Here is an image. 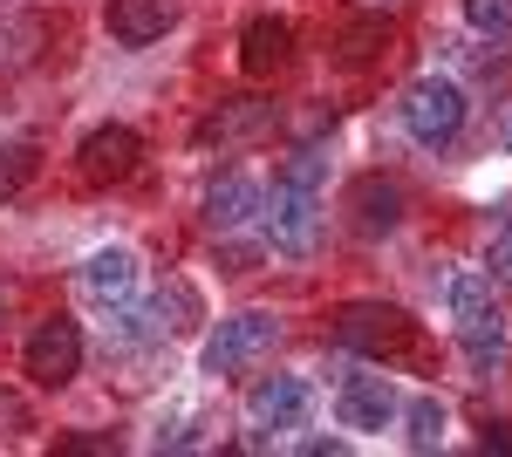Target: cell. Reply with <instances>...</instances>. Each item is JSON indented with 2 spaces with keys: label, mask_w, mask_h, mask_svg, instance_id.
<instances>
[{
  "label": "cell",
  "mask_w": 512,
  "mask_h": 457,
  "mask_svg": "<svg viewBox=\"0 0 512 457\" xmlns=\"http://www.w3.org/2000/svg\"><path fill=\"white\" fill-rule=\"evenodd\" d=\"M335 342L355 348V355H369V362H417L424 355V335H417V321L390 301H355L335 314Z\"/></svg>",
  "instance_id": "6da1fadb"
},
{
  "label": "cell",
  "mask_w": 512,
  "mask_h": 457,
  "mask_svg": "<svg viewBox=\"0 0 512 457\" xmlns=\"http://www.w3.org/2000/svg\"><path fill=\"white\" fill-rule=\"evenodd\" d=\"M403 130L424 144V151H444L458 130H465V89L451 76H417L410 89H403Z\"/></svg>",
  "instance_id": "7a4b0ae2"
},
{
  "label": "cell",
  "mask_w": 512,
  "mask_h": 457,
  "mask_svg": "<svg viewBox=\"0 0 512 457\" xmlns=\"http://www.w3.org/2000/svg\"><path fill=\"white\" fill-rule=\"evenodd\" d=\"M260 212H267V239H274V253H315V239H321V198L315 185H301V178H287L280 171L274 191L260 198Z\"/></svg>",
  "instance_id": "3957f363"
},
{
  "label": "cell",
  "mask_w": 512,
  "mask_h": 457,
  "mask_svg": "<svg viewBox=\"0 0 512 457\" xmlns=\"http://www.w3.org/2000/svg\"><path fill=\"white\" fill-rule=\"evenodd\" d=\"M280 342V321L274 314H233V321H219L212 335H205V348H198V362H205V376H239V369H253L260 355H274Z\"/></svg>",
  "instance_id": "277c9868"
},
{
  "label": "cell",
  "mask_w": 512,
  "mask_h": 457,
  "mask_svg": "<svg viewBox=\"0 0 512 457\" xmlns=\"http://www.w3.org/2000/svg\"><path fill=\"white\" fill-rule=\"evenodd\" d=\"M21 369H28V382H41V389H69L76 369H82V328L69 314H48L35 335H28V348H21Z\"/></svg>",
  "instance_id": "5b68a950"
},
{
  "label": "cell",
  "mask_w": 512,
  "mask_h": 457,
  "mask_svg": "<svg viewBox=\"0 0 512 457\" xmlns=\"http://www.w3.org/2000/svg\"><path fill=\"white\" fill-rule=\"evenodd\" d=\"M137 157H144V137H137L130 123H96V130L82 137V151H76V171L89 185H123V178L137 171Z\"/></svg>",
  "instance_id": "8992f818"
},
{
  "label": "cell",
  "mask_w": 512,
  "mask_h": 457,
  "mask_svg": "<svg viewBox=\"0 0 512 457\" xmlns=\"http://www.w3.org/2000/svg\"><path fill=\"white\" fill-rule=\"evenodd\" d=\"M458 355H465V369H472L478 382H499L506 376V314H499V301L472 307V314H458Z\"/></svg>",
  "instance_id": "52a82bcc"
},
{
  "label": "cell",
  "mask_w": 512,
  "mask_h": 457,
  "mask_svg": "<svg viewBox=\"0 0 512 457\" xmlns=\"http://www.w3.org/2000/svg\"><path fill=\"white\" fill-rule=\"evenodd\" d=\"M246 410H253V430H260V437H280V430H301V423H308L315 389H308V376H267L253 389Z\"/></svg>",
  "instance_id": "ba28073f"
},
{
  "label": "cell",
  "mask_w": 512,
  "mask_h": 457,
  "mask_svg": "<svg viewBox=\"0 0 512 457\" xmlns=\"http://www.w3.org/2000/svg\"><path fill=\"white\" fill-rule=\"evenodd\" d=\"M396 410H403V403H396V382L376 376V369H369V376H349V382H342V396H335L342 430H390Z\"/></svg>",
  "instance_id": "9c48e42d"
},
{
  "label": "cell",
  "mask_w": 512,
  "mask_h": 457,
  "mask_svg": "<svg viewBox=\"0 0 512 457\" xmlns=\"http://www.w3.org/2000/svg\"><path fill=\"white\" fill-rule=\"evenodd\" d=\"M76 287H82V301H89V307L130 301V294H137V253H130V246H96V253L82 260Z\"/></svg>",
  "instance_id": "30bf717a"
},
{
  "label": "cell",
  "mask_w": 512,
  "mask_h": 457,
  "mask_svg": "<svg viewBox=\"0 0 512 457\" xmlns=\"http://www.w3.org/2000/svg\"><path fill=\"white\" fill-rule=\"evenodd\" d=\"M178 14H185V0H110V35L130 41V48H144V41L171 35Z\"/></svg>",
  "instance_id": "8fae6325"
},
{
  "label": "cell",
  "mask_w": 512,
  "mask_h": 457,
  "mask_svg": "<svg viewBox=\"0 0 512 457\" xmlns=\"http://www.w3.org/2000/svg\"><path fill=\"white\" fill-rule=\"evenodd\" d=\"M260 198H267V191L253 185L246 171H226V178H212V185H205V226H212V232H239L246 219H253V212H260Z\"/></svg>",
  "instance_id": "7c38bea8"
},
{
  "label": "cell",
  "mask_w": 512,
  "mask_h": 457,
  "mask_svg": "<svg viewBox=\"0 0 512 457\" xmlns=\"http://www.w3.org/2000/svg\"><path fill=\"white\" fill-rule=\"evenodd\" d=\"M287 48H294V28L274 21V14H260V21H246V35H239V69H246V76H274L280 62H287Z\"/></svg>",
  "instance_id": "4fadbf2b"
},
{
  "label": "cell",
  "mask_w": 512,
  "mask_h": 457,
  "mask_svg": "<svg viewBox=\"0 0 512 457\" xmlns=\"http://www.w3.org/2000/svg\"><path fill=\"white\" fill-rule=\"evenodd\" d=\"M274 123V103H260V96H233V103H219V110L198 123V144H239V137H260Z\"/></svg>",
  "instance_id": "5bb4252c"
},
{
  "label": "cell",
  "mask_w": 512,
  "mask_h": 457,
  "mask_svg": "<svg viewBox=\"0 0 512 457\" xmlns=\"http://www.w3.org/2000/svg\"><path fill=\"white\" fill-rule=\"evenodd\" d=\"M390 41H396L390 14H376V7H369V14H349V21L335 28V55H342L349 69H362V62H376Z\"/></svg>",
  "instance_id": "9a60e30c"
},
{
  "label": "cell",
  "mask_w": 512,
  "mask_h": 457,
  "mask_svg": "<svg viewBox=\"0 0 512 457\" xmlns=\"http://www.w3.org/2000/svg\"><path fill=\"white\" fill-rule=\"evenodd\" d=\"M349 205H355V226L362 232H396V219H403V191L390 178H355Z\"/></svg>",
  "instance_id": "2e32d148"
},
{
  "label": "cell",
  "mask_w": 512,
  "mask_h": 457,
  "mask_svg": "<svg viewBox=\"0 0 512 457\" xmlns=\"http://www.w3.org/2000/svg\"><path fill=\"white\" fill-rule=\"evenodd\" d=\"M41 41H48V21L41 14H7L0 21V69H28L41 55Z\"/></svg>",
  "instance_id": "e0dca14e"
},
{
  "label": "cell",
  "mask_w": 512,
  "mask_h": 457,
  "mask_svg": "<svg viewBox=\"0 0 512 457\" xmlns=\"http://www.w3.org/2000/svg\"><path fill=\"white\" fill-rule=\"evenodd\" d=\"M444 403H437V396H417V403H410V451H437V444H444Z\"/></svg>",
  "instance_id": "ac0fdd59"
},
{
  "label": "cell",
  "mask_w": 512,
  "mask_h": 457,
  "mask_svg": "<svg viewBox=\"0 0 512 457\" xmlns=\"http://www.w3.org/2000/svg\"><path fill=\"white\" fill-rule=\"evenodd\" d=\"M41 171V151L35 144H0V198H14V191L28 185Z\"/></svg>",
  "instance_id": "d6986e66"
},
{
  "label": "cell",
  "mask_w": 512,
  "mask_h": 457,
  "mask_svg": "<svg viewBox=\"0 0 512 457\" xmlns=\"http://www.w3.org/2000/svg\"><path fill=\"white\" fill-rule=\"evenodd\" d=\"M506 62H512L506 35H485L478 48H458V69H465V76H506Z\"/></svg>",
  "instance_id": "ffe728a7"
},
{
  "label": "cell",
  "mask_w": 512,
  "mask_h": 457,
  "mask_svg": "<svg viewBox=\"0 0 512 457\" xmlns=\"http://www.w3.org/2000/svg\"><path fill=\"white\" fill-rule=\"evenodd\" d=\"M465 21L478 35H506L512 41V0H465Z\"/></svg>",
  "instance_id": "44dd1931"
},
{
  "label": "cell",
  "mask_w": 512,
  "mask_h": 457,
  "mask_svg": "<svg viewBox=\"0 0 512 457\" xmlns=\"http://www.w3.org/2000/svg\"><path fill=\"white\" fill-rule=\"evenodd\" d=\"M198 430H205V417H198V410H178V423H171V430H158V451H192Z\"/></svg>",
  "instance_id": "7402d4cb"
},
{
  "label": "cell",
  "mask_w": 512,
  "mask_h": 457,
  "mask_svg": "<svg viewBox=\"0 0 512 457\" xmlns=\"http://www.w3.org/2000/svg\"><path fill=\"white\" fill-rule=\"evenodd\" d=\"M485 280H492V287H512V226L492 239V253H485Z\"/></svg>",
  "instance_id": "603a6c76"
},
{
  "label": "cell",
  "mask_w": 512,
  "mask_h": 457,
  "mask_svg": "<svg viewBox=\"0 0 512 457\" xmlns=\"http://www.w3.org/2000/svg\"><path fill=\"white\" fill-rule=\"evenodd\" d=\"M321 171H328V157H321V151H294V157H287V178H301V185H315V191H321Z\"/></svg>",
  "instance_id": "cb8c5ba5"
},
{
  "label": "cell",
  "mask_w": 512,
  "mask_h": 457,
  "mask_svg": "<svg viewBox=\"0 0 512 457\" xmlns=\"http://www.w3.org/2000/svg\"><path fill=\"white\" fill-rule=\"evenodd\" d=\"M485 451H512V423H485Z\"/></svg>",
  "instance_id": "d4e9b609"
},
{
  "label": "cell",
  "mask_w": 512,
  "mask_h": 457,
  "mask_svg": "<svg viewBox=\"0 0 512 457\" xmlns=\"http://www.w3.org/2000/svg\"><path fill=\"white\" fill-rule=\"evenodd\" d=\"M55 451H110V437H62Z\"/></svg>",
  "instance_id": "484cf974"
},
{
  "label": "cell",
  "mask_w": 512,
  "mask_h": 457,
  "mask_svg": "<svg viewBox=\"0 0 512 457\" xmlns=\"http://www.w3.org/2000/svg\"><path fill=\"white\" fill-rule=\"evenodd\" d=\"M226 267H233V273H253V246H226Z\"/></svg>",
  "instance_id": "4316f807"
},
{
  "label": "cell",
  "mask_w": 512,
  "mask_h": 457,
  "mask_svg": "<svg viewBox=\"0 0 512 457\" xmlns=\"http://www.w3.org/2000/svg\"><path fill=\"white\" fill-rule=\"evenodd\" d=\"M342 451H349L342 437H315V444H308V457H342Z\"/></svg>",
  "instance_id": "83f0119b"
}]
</instances>
